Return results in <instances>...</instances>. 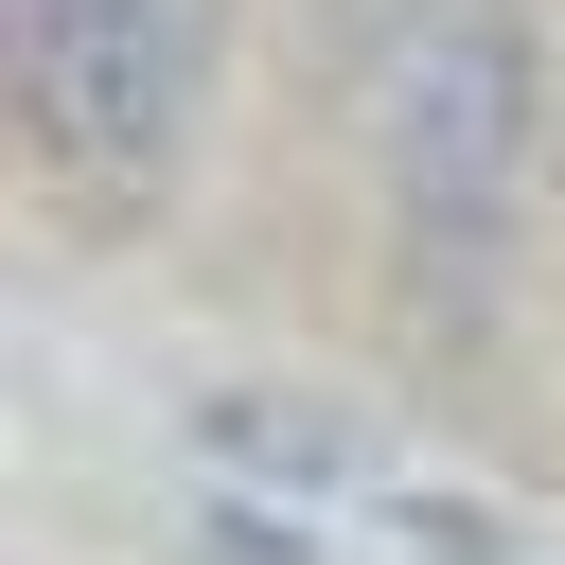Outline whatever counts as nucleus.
Instances as JSON below:
<instances>
[{
    "label": "nucleus",
    "instance_id": "obj_1",
    "mask_svg": "<svg viewBox=\"0 0 565 565\" xmlns=\"http://www.w3.org/2000/svg\"><path fill=\"white\" fill-rule=\"evenodd\" d=\"M371 141V265L424 353H477L530 282L565 177V0H424V35L353 106Z\"/></svg>",
    "mask_w": 565,
    "mask_h": 565
},
{
    "label": "nucleus",
    "instance_id": "obj_2",
    "mask_svg": "<svg viewBox=\"0 0 565 565\" xmlns=\"http://www.w3.org/2000/svg\"><path fill=\"white\" fill-rule=\"evenodd\" d=\"M247 0H0V88L18 159L88 212H159L194 177V124L230 88Z\"/></svg>",
    "mask_w": 565,
    "mask_h": 565
},
{
    "label": "nucleus",
    "instance_id": "obj_3",
    "mask_svg": "<svg viewBox=\"0 0 565 565\" xmlns=\"http://www.w3.org/2000/svg\"><path fill=\"white\" fill-rule=\"evenodd\" d=\"M177 441L212 459V477H247V494H371L388 459H371V424L353 406H318V388H194L177 406Z\"/></svg>",
    "mask_w": 565,
    "mask_h": 565
},
{
    "label": "nucleus",
    "instance_id": "obj_4",
    "mask_svg": "<svg viewBox=\"0 0 565 565\" xmlns=\"http://www.w3.org/2000/svg\"><path fill=\"white\" fill-rule=\"evenodd\" d=\"M300 18V71H318V106H371V71L424 35V0H282Z\"/></svg>",
    "mask_w": 565,
    "mask_h": 565
},
{
    "label": "nucleus",
    "instance_id": "obj_5",
    "mask_svg": "<svg viewBox=\"0 0 565 565\" xmlns=\"http://www.w3.org/2000/svg\"><path fill=\"white\" fill-rule=\"evenodd\" d=\"M371 530L424 547V565H512V512H477V494H441V477H371Z\"/></svg>",
    "mask_w": 565,
    "mask_h": 565
},
{
    "label": "nucleus",
    "instance_id": "obj_6",
    "mask_svg": "<svg viewBox=\"0 0 565 565\" xmlns=\"http://www.w3.org/2000/svg\"><path fill=\"white\" fill-rule=\"evenodd\" d=\"M177 565H318V530H300V494L212 477V494H194V530H177Z\"/></svg>",
    "mask_w": 565,
    "mask_h": 565
}]
</instances>
